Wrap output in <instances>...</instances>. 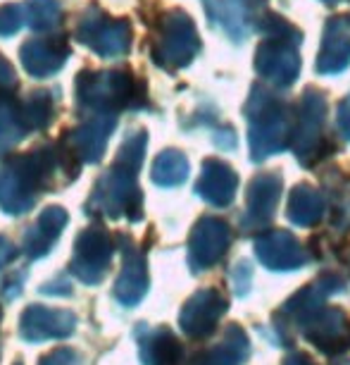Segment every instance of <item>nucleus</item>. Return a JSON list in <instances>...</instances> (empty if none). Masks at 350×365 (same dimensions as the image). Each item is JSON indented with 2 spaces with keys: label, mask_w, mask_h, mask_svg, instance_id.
Instances as JSON below:
<instances>
[]
</instances>
